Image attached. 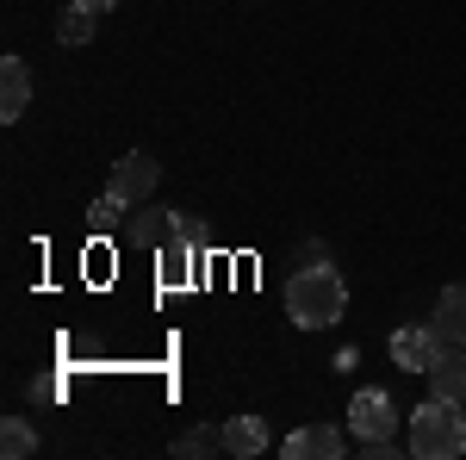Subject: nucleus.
Instances as JSON below:
<instances>
[{
    "mask_svg": "<svg viewBox=\"0 0 466 460\" xmlns=\"http://www.w3.org/2000/svg\"><path fill=\"white\" fill-rule=\"evenodd\" d=\"M349 312V286H342V274L323 261V268H299L287 281V318L299 323V330H323V323H336Z\"/></svg>",
    "mask_w": 466,
    "mask_h": 460,
    "instance_id": "1",
    "label": "nucleus"
},
{
    "mask_svg": "<svg viewBox=\"0 0 466 460\" xmlns=\"http://www.w3.org/2000/svg\"><path fill=\"white\" fill-rule=\"evenodd\" d=\"M410 455L417 460H461L466 455V417L454 398H423L410 417Z\"/></svg>",
    "mask_w": 466,
    "mask_h": 460,
    "instance_id": "2",
    "label": "nucleus"
},
{
    "mask_svg": "<svg viewBox=\"0 0 466 460\" xmlns=\"http://www.w3.org/2000/svg\"><path fill=\"white\" fill-rule=\"evenodd\" d=\"M156 180H162V169H156V156H149V149H125V156L112 162L106 193H118L125 206H144L149 193H156Z\"/></svg>",
    "mask_w": 466,
    "mask_h": 460,
    "instance_id": "3",
    "label": "nucleus"
},
{
    "mask_svg": "<svg viewBox=\"0 0 466 460\" xmlns=\"http://www.w3.org/2000/svg\"><path fill=\"white\" fill-rule=\"evenodd\" d=\"M180 230V212H168V206H131V218H125V243H137V249H162V243H175Z\"/></svg>",
    "mask_w": 466,
    "mask_h": 460,
    "instance_id": "4",
    "label": "nucleus"
},
{
    "mask_svg": "<svg viewBox=\"0 0 466 460\" xmlns=\"http://www.w3.org/2000/svg\"><path fill=\"white\" fill-rule=\"evenodd\" d=\"M280 455H287V460H342V455H349V442H342V429H336V424H311V429H292L287 442H280Z\"/></svg>",
    "mask_w": 466,
    "mask_h": 460,
    "instance_id": "5",
    "label": "nucleus"
},
{
    "mask_svg": "<svg viewBox=\"0 0 466 460\" xmlns=\"http://www.w3.org/2000/svg\"><path fill=\"white\" fill-rule=\"evenodd\" d=\"M441 349H448V342H441L435 330H423V323H410V330H398V336H392V361L404 367V373H430Z\"/></svg>",
    "mask_w": 466,
    "mask_h": 460,
    "instance_id": "6",
    "label": "nucleus"
},
{
    "mask_svg": "<svg viewBox=\"0 0 466 460\" xmlns=\"http://www.w3.org/2000/svg\"><path fill=\"white\" fill-rule=\"evenodd\" d=\"M398 424V404L386 392H355V404H349V429L355 435H392Z\"/></svg>",
    "mask_w": 466,
    "mask_h": 460,
    "instance_id": "7",
    "label": "nucleus"
},
{
    "mask_svg": "<svg viewBox=\"0 0 466 460\" xmlns=\"http://www.w3.org/2000/svg\"><path fill=\"white\" fill-rule=\"evenodd\" d=\"M430 330L441 336V342H461V349H466V281L441 286V299H435V318H430Z\"/></svg>",
    "mask_w": 466,
    "mask_h": 460,
    "instance_id": "8",
    "label": "nucleus"
},
{
    "mask_svg": "<svg viewBox=\"0 0 466 460\" xmlns=\"http://www.w3.org/2000/svg\"><path fill=\"white\" fill-rule=\"evenodd\" d=\"M430 392H435V398H454V404H466V349H461V342H448V349L435 354Z\"/></svg>",
    "mask_w": 466,
    "mask_h": 460,
    "instance_id": "9",
    "label": "nucleus"
},
{
    "mask_svg": "<svg viewBox=\"0 0 466 460\" xmlns=\"http://www.w3.org/2000/svg\"><path fill=\"white\" fill-rule=\"evenodd\" d=\"M25 107H32V69L19 56H6L0 63V118L13 125V118H25Z\"/></svg>",
    "mask_w": 466,
    "mask_h": 460,
    "instance_id": "10",
    "label": "nucleus"
},
{
    "mask_svg": "<svg viewBox=\"0 0 466 460\" xmlns=\"http://www.w3.org/2000/svg\"><path fill=\"white\" fill-rule=\"evenodd\" d=\"M268 448V424L261 417H230L224 424V455H237V460H249Z\"/></svg>",
    "mask_w": 466,
    "mask_h": 460,
    "instance_id": "11",
    "label": "nucleus"
},
{
    "mask_svg": "<svg viewBox=\"0 0 466 460\" xmlns=\"http://www.w3.org/2000/svg\"><path fill=\"white\" fill-rule=\"evenodd\" d=\"M94 26H100V19H94V6H81V0H75L69 13H63V19H56V44H87V37H94Z\"/></svg>",
    "mask_w": 466,
    "mask_h": 460,
    "instance_id": "12",
    "label": "nucleus"
},
{
    "mask_svg": "<svg viewBox=\"0 0 466 460\" xmlns=\"http://www.w3.org/2000/svg\"><path fill=\"white\" fill-rule=\"evenodd\" d=\"M193 274V249H187V230H180L175 243H162V286H187Z\"/></svg>",
    "mask_w": 466,
    "mask_h": 460,
    "instance_id": "13",
    "label": "nucleus"
},
{
    "mask_svg": "<svg viewBox=\"0 0 466 460\" xmlns=\"http://www.w3.org/2000/svg\"><path fill=\"white\" fill-rule=\"evenodd\" d=\"M0 455H6V460L37 455V435H32V424H25V417H6V424H0Z\"/></svg>",
    "mask_w": 466,
    "mask_h": 460,
    "instance_id": "14",
    "label": "nucleus"
},
{
    "mask_svg": "<svg viewBox=\"0 0 466 460\" xmlns=\"http://www.w3.org/2000/svg\"><path fill=\"white\" fill-rule=\"evenodd\" d=\"M218 448H224V429H199V424H193V429H180V435H175V455H193V460L218 455Z\"/></svg>",
    "mask_w": 466,
    "mask_h": 460,
    "instance_id": "15",
    "label": "nucleus"
},
{
    "mask_svg": "<svg viewBox=\"0 0 466 460\" xmlns=\"http://www.w3.org/2000/svg\"><path fill=\"white\" fill-rule=\"evenodd\" d=\"M360 455H367V460H392L398 442H392V435H360Z\"/></svg>",
    "mask_w": 466,
    "mask_h": 460,
    "instance_id": "16",
    "label": "nucleus"
},
{
    "mask_svg": "<svg viewBox=\"0 0 466 460\" xmlns=\"http://www.w3.org/2000/svg\"><path fill=\"white\" fill-rule=\"evenodd\" d=\"M292 261H299V268H323V261H329V249H323L318 237H305V243H299V255H292Z\"/></svg>",
    "mask_w": 466,
    "mask_h": 460,
    "instance_id": "17",
    "label": "nucleus"
},
{
    "mask_svg": "<svg viewBox=\"0 0 466 460\" xmlns=\"http://www.w3.org/2000/svg\"><path fill=\"white\" fill-rule=\"evenodd\" d=\"M81 6H94V13H106V6H125V0H81Z\"/></svg>",
    "mask_w": 466,
    "mask_h": 460,
    "instance_id": "18",
    "label": "nucleus"
}]
</instances>
